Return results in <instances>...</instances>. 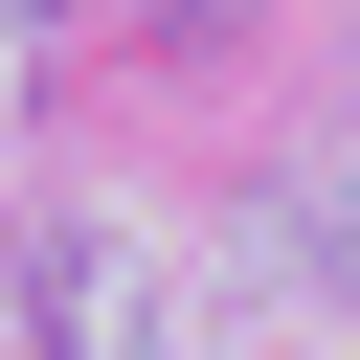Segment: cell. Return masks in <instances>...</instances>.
Segmentation results:
<instances>
[{
    "instance_id": "cell-1",
    "label": "cell",
    "mask_w": 360,
    "mask_h": 360,
    "mask_svg": "<svg viewBox=\"0 0 360 360\" xmlns=\"http://www.w3.org/2000/svg\"><path fill=\"white\" fill-rule=\"evenodd\" d=\"M0 22H68V0H0Z\"/></svg>"
}]
</instances>
